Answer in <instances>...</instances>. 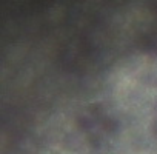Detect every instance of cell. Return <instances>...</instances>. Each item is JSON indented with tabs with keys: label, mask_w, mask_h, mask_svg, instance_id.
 Returning <instances> with one entry per match:
<instances>
[]
</instances>
